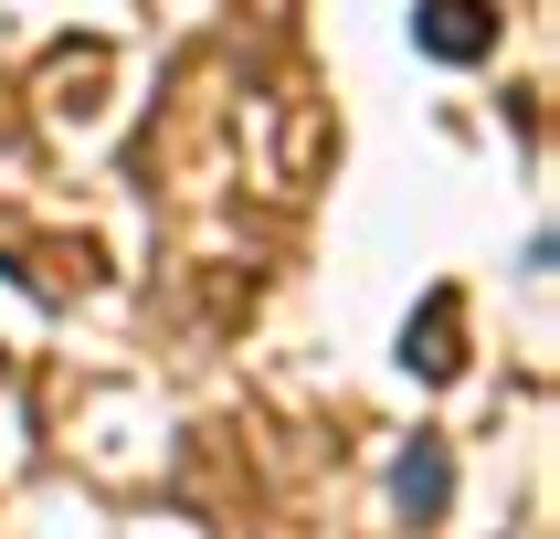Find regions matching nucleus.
<instances>
[{"label":"nucleus","instance_id":"nucleus-1","mask_svg":"<svg viewBox=\"0 0 560 539\" xmlns=\"http://www.w3.org/2000/svg\"><path fill=\"white\" fill-rule=\"evenodd\" d=\"M423 43H434L444 63H476L498 32H487V0H423Z\"/></svg>","mask_w":560,"mask_h":539}]
</instances>
